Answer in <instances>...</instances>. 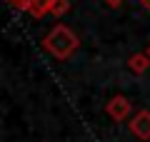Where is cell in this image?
I'll use <instances>...</instances> for the list:
<instances>
[{
	"label": "cell",
	"instance_id": "cell-1",
	"mask_svg": "<svg viewBox=\"0 0 150 142\" xmlns=\"http://www.w3.org/2000/svg\"><path fill=\"white\" fill-rule=\"evenodd\" d=\"M78 47H80V40H78V35H75L65 22L53 25L50 32L43 37V50L50 53L55 60H68Z\"/></svg>",
	"mask_w": 150,
	"mask_h": 142
},
{
	"label": "cell",
	"instance_id": "cell-2",
	"mask_svg": "<svg viewBox=\"0 0 150 142\" xmlns=\"http://www.w3.org/2000/svg\"><path fill=\"white\" fill-rule=\"evenodd\" d=\"M105 112H108V117H110V120L123 122V120H128V117L133 115V102H130L125 95H115V97H110V100H108Z\"/></svg>",
	"mask_w": 150,
	"mask_h": 142
},
{
	"label": "cell",
	"instance_id": "cell-3",
	"mask_svg": "<svg viewBox=\"0 0 150 142\" xmlns=\"http://www.w3.org/2000/svg\"><path fill=\"white\" fill-rule=\"evenodd\" d=\"M128 130L133 137H138L140 142L150 140V110H138L133 117L128 120Z\"/></svg>",
	"mask_w": 150,
	"mask_h": 142
},
{
	"label": "cell",
	"instance_id": "cell-4",
	"mask_svg": "<svg viewBox=\"0 0 150 142\" xmlns=\"http://www.w3.org/2000/svg\"><path fill=\"white\" fill-rule=\"evenodd\" d=\"M148 67H150V55H148V53H135V55H130V60H128V70H130V72L143 75Z\"/></svg>",
	"mask_w": 150,
	"mask_h": 142
},
{
	"label": "cell",
	"instance_id": "cell-5",
	"mask_svg": "<svg viewBox=\"0 0 150 142\" xmlns=\"http://www.w3.org/2000/svg\"><path fill=\"white\" fill-rule=\"evenodd\" d=\"M50 5H53V0H35V3H33L30 5V15L35 18V20H40V18H45L50 13Z\"/></svg>",
	"mask_w": 150,
	"mask_h": 142
},
{
	"label": "cell",
	"instance_id": "cell-6",
	"mask_svg": "<svg viewBox=\"0 0 150 142\" xmlns=\"http://www.w3.org/2000/svg\"><path fill=\"white\" fill-rule=\"evenodd\" d=\"M68 10H70V0H53V5H50V15L55 18H63Z\"/></svg>",
	"mask_w": 150,
	"mask_h": 142
},
{
	"label": "cell",
	"instance_id": "cell-7",
	"mask_svg": "<svg viewBox=\"0 0 150 142\" xmlns=\"http://www.w3.org/2000/svg\"><path fill=\"white\" fill-rule=\"evenodd\" d=\"M8 3H10V5L15 8V10H23V13H28V10H30V5L35 3V0H8Z\"/></svg>",
	"mask_w": 150,
	"mask_h": 142
},
{
	"label": "cell",
	"instance_id": "cell-8",
	"mask_svg": "<svg viewBox=\"0 0 150 142\" xmlns=\"http://www.w3.org/2000/svg\"><path fill=\"white\" fill-rule=\"evenodd\" d=\"M103 3H105L108 8H120V5L125 3V0H103Z\"/></svg>",
	"mask_w": 150,
	"mask_h": 142
},
{
	"label": "cell",
	"instance_id": "cell-9",
	"mask_svg": "<svg viewBox=\"0 0 150 142\" xmlns=\"http://www.w3.org/2000/svg\"><path fill=\"white\" fill-rule=\"evenodd\" d=\"M140 3H143V5H145V8L150 10V0H140Z\"/></svg>",
	"mask_w": 150,
	"mask_h": 142
},
{
	"label": "cell",
	"instance_id": "cell-10",
	"mask_svg": "<svg viewBox=\"0 0 150 142\" xmlns=\"http://www.w3.org/2000/svg\"><path fill=\"white\" fill-rule=\"evenodd\" d=\"M148 55H150V47H148Z\"/></svg>",
	"mask_w": 150,
	"mask_h": 142
}]
</instances>
